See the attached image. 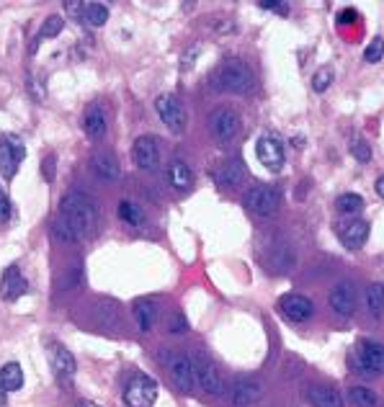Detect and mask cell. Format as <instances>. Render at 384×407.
<instances>
[{"instance_id": "obj_31", "label": "cell", "mask_w": 384, "mask_h": 407, "mask_svg": "<svg viewBox=\"0 0 384 407\" xmlns=\"http://www.w3.org/2000/svg\"><path fill=\"white\" fill-rule=\"evenodd\" d=\"M348 399H351L356 407H374L376 405V395L366 386H351L348 389Z\"/></svg>"}, {"instance_id": "obj_16", "label": "cell", "mask_w": 384, "mask_h": 407, "mask_svg": "<svg viewBox=\"0 0 384 407\" xmlns=\"http://www.w3.org/2000/svg\"><path fill=\"white\" fill-rule=\"evenodd\" d=\"M338 237H341L343 247L348 250H361L369 240V222L366 219H348L346 225L338 227Z\"/></svg>"}, {"instance_id": "obj_45", "label": "cell", "mask_w": 384, "mask_h": 407, "mask_svg": "<svg viewBox=\"0 0 384 407\" xmlns=\"http://www.w3.org/2000/svg\"><path fill=\"white\" fill-rule=\"evenodd\" d=\"M75 407H101V405H96V402H91V399H80Z\"/></svg>"}, {"instance_id": "obj_8", "label": "cell", "mask_w": 384, "mask_h": 407, "mask_svg": "<svg viewBox=\"0 0 384 407\" xmlns=\"http://www.w3.org/2000/svg\"><path fill=\"white\" fill-rule=\"evenodd\" d=\"M163 361L168 366V374H171L173 384L178 392H186V395H191L193 386H196V379H193V366H191V358L186 354H168L163 356Z\"/></svg>"}, {"instance_id": "obj_43", "label": "cell", "mask_w": 384, "mask_h": 407, "mask_svg": "<svg viewBox=\"0 0 384 407\" xmlns=\"http://www.w3.org/2000/svg\"><path fill=\"white\" fill-rule=\"evenodd\" d=\"M356 18H359V13L353 11V8H346V11L341 13V16H338V23H348V21H356Z\"/></svg>"}, {"instance_id": "obj_39", "label": "cell", "mask_w": 384, "mask_h": 407, "mask_svg": "<svg viewBox=\"0 0 384 407\" xmlns=\"http://www.w3.org/2000/svg\"><path fill=\"white\" fill-rule=\"evenodd\" d=\"M199 52H202V44H191V47L186 49V54H183V60H181V70H183V73H186V70H191V64L196 62Z\"/></svg>"}, {"instance_id": "obj_2", "label": "cell", "mask_w": 384, "mask_h": 407, "mask_svg": "<svg viewBox=\"0 0 384 407\" xmlns=\"http://www.w3.org/2000/svg\"><path fill=\"white\" fill-rule=\"evenodd\" d=\"M348 369L361 379H379L384 374V343L361 338L348 351Z\"/></svg>"}, {"instance_id": "obj_34", "label": "cell", "mask_w": 384, "mask_h": 407, "mask_svg": "<svg viewBox=\"0 0 384 407\" xmlns=\"http://www.w3.org/2000/svg\"><path fill=\"white\" fill-rule=\"evenodd\" d=\"M62 29H64L62 16H49V18L42 23V29H39V39H54V36L62 34Z\"/></svg>"}, {"instance_id": "obj_35", "label": "cell", "mask_w": 384, "mask_h": 407, "mask_svg": "<svg viewBox=\"0 0 384 407\" xmlns=\"http://www.w3.org/2000/svg\"><path fill=\"white\" fill-rule=\"evenodd\" d=\"M382 57H384V39L382 36H374L372 44H369L366 52H363V62L376 64V62H382Z\"/></svg>"}, {"instance_id": "obj_13", "label": "cell", "mask_w": 384, "mask_h": 407, "mask_svg": "<svg viewBox=\"0 0 384 407\" xmlns=\"http://www.w3.org/2000/svg\"><path fill=\"white\" fill-rule=\"evenodd\" d=\"M209 129H212L214 140L217 142H230L237 137L240 132V116H237L232 108H214L212 116H209Z\"/></svg>"}, {"instance_id": "obj_5", "label": "cell", "mask_w": 384, "mask_h": 407, "mask_svg": "<svg viewBox=\"0 0 384 407\" xmlns=\"http://www.w3.org/2000/svg\"><path fill=\"white\" fill-rule=\"evenodd\" d=\"M245 206L258 217H271L278 212L281 206V191L276 186H268V183H258L250 191L245 193Z\"/></svg>"}, {"instance_id": "obj_17", "label": "cell", "mask_w": 384, "mask_h": 407, "mask_svg": "<svg viewBox=\"0 0 384 407\" xmlns=\"http://www.w3.org/2000/svg\"><path fill=\"white\" fill-rule=\"evenodd\" d=\"M26 291H29V284L23 279L21 268L19 266L5 268L3 271V279H0V297H3V301H16Z\"/></svg>"}, {"instance_id": "obj_9", "label": "cell", "mask_w": 384, "mask_h": 407, "mask_svg": "<svg viewBox=\"0 0 384 407\" xmlns=\"http://www.w3.org/2000/svg\"><path fill=\"white\" fill-rule=\"evenodd\" d=\"M47 358H49V366H52V374L57 376V382L64 386H73L75 371H77V361L75 356L60 343H49L47 345Z\"/></svg>"}, {"instance_id": "obj_15", "label": "cell", "mask_w": 384, "mask_h": 407, "mask_svg": "<svg viewBox=\"0 0 384 407\" xmlns=\"http://www.w3.org/2000/svg\"><path fill=\"white\" fill-rule=\"evenodd\" d=\"M278 310L294 322H307L315 314V301L304 294H284L278 299Z\"/></svg>"}, {"instance_id": "obj_21", "label": "cell", "mask_w": 384, "mask_h": 407, "mask_svg": "<svg viewBox=\"0 0 384 407\" xmlns=\"http://www.w3.org/2000/svg\"><path fill=\"white\" fill-rule=\"evenodd\" d=\"M304 395H307L312 407H346L343 405V397L338 395V389H333V386L310 384Z\"/></svg>"}, {"instance_id": "obj_26", "label": "cell", "mask_w": 384, "mask_h": 407, "mask_svg": "<svg viewBox=\"0 0 384 407\" xmlns=\"http://www.w3.org/2000/svg\"><path fill=\"white\" fill-rule=\"evenodd\" d=\"M132 314H134V322H137L139 330H149L152 322H155V304L149 299H137L132 304Z\"/></svg>"}, {"instance_id": "obj_40", "label": "cell", "mask_w": 384, "mask_h": 407, "mask_svg": "<svg viewBox=\"0 0 384 407\" xmlns=\"http://www.w3.org/2000/svg\"><path fill=\"white\" fill-rule=\"evenodd\" d=\"M13 209H11V199H8V193L0 188V225H5L8 219H11Z\"/></svg>"}, {"instance_id": "obj_42", "label": "cell", "mask_w": 384, "mask_h": 407, "mask_svg": "<svg viewBox=\"0 0 384 407\" xmlns=\"http://www.w3.org/2000/svg\"><path fill=\"white\" fill-rule=\"evenodd\" d=\"M183 330H189V322H186L183 314H176L171 322V332H183Z\"/></svg>"}, {"instance_id": "obj_28", "label": "cell", "mask_w": 384, "mask_h": 407, "mask_svg": "<svg viewBox=\"0 0 384 407\" xmlns=\"http://www.w3.org/2000/svg\"><path fill=\"white\" fill-rule=\"evenodd\" d=\"M335 209H338V214H343V217H356L363 209V199L359 193H341V196L335 199Z\"/></svg>"}, {"instance_id": "obj_22", "label": "cell", "mask_w": 384, "mask_h": 407, "mask_svg": "<svg viewBox=\"0 0 384 407\" xmlns=\"http://www.w3.org/2000/svg\"><path fill=\"white\" fill-rule=\"evenodd\" d=\"M83 132L88 134V140H101L106 134V114L104 108L91 103L83 114Z\"/></svg>"}, {"instance_id": "obj_4", "label": "cell", "mask_w": 384, "mask_h": 407, "mask_svg": "<svg viewBox=\"0 0 384 407\" xmlns=\"http://www.w3.org/2000/svg\"><path fill=\"white\" fill-rule=\"evenodd\" d=\"M191 366H193V379H196V384L202 386L206 395L212 397H219L224 392V376L222 371L217 369L209 356H204L202 351H193L191 356Z\"/></svg>"}, {"instance_id": "obj_10", "label": "cell", "mask_w": 384, "mask_h": 407, "mask_svg": "<svg viewBox=\"0 0 384 407\" xmlns=\"http://www.w3.org/2000/svg\"><path fill=\"white\" fill-rule=\"evenodd\" d=\"M256 158L261 160L263 168H268L271 173H278L284 168V145L274 132H266L263 137H258L256 142Z\"/></svg>"}, {"instance_id": "obj_7", "label": "cell", "mask_w": 384, "mask_h": 407, "mask_svg": "<svg viewBox=\"0 0 384 407\" xmlns=\"http://www.w3.org/2000/svg\"><path fill=\"white\" fill-rule=\"evenodd\" d=\"M155 111L165 127L171 129L173 134H181L186 129V121H189V114H186V106L181 103V98L173 96V93H163L155 101Z\"/></svg>"}, {"instance_id": "obj_6", "label": "cell", "mask_w": 384, "mask_h": 407, "mask_svg": "<svg viewBox=\"0 0 384 407\" xmlns=\"http://www.w3.org/2000/svg\"><path fill=\"white\" fill-rule=\"evenodd\" d=\"M158 399V382L152 376L137 374L124 386V405L127 407H152Z\"/></svg>"}, {"instance_id": "obj_1", "label": "cell", "mask_w": 384, "mask_h": 407, "mask_svg": "<svg viewBox=\"0 0 384 407\" xmlns=\"http://www.w3.org/2000/svg\"><path fill=\"white\" fill-rule=\"evenodd\" d=\"M60 217L70 225V230L75 232V237H88L98 225V212L96 206L88 201L86 196L70 191L60 201Z\"/></svg>"}, {"instance_id": "obj_41", "label": "cell", "mask_w": 384, "mask_h": 407, "mask_svg": "<svg viewBox=\"0 0 384 407\" xmlns=\"http://www.w3.org/2000/svg\"><path fill=\"white\" fill-rule=\"evenodd\" d=\"M258 5H261L263 11H274V13H278V16H287V13H289L287 3H276V0H261Z\"/></svg>"}, {"instance_id": "obj_44", "label": "cell", "mask_w": 384, "mask_h": 407, "mask_svg": "<svg viewBox=\"0 0 384 407\" xmlns=\"http://www.w3.org/2000/svg\"><path fill=\"white\" fill-rule=\"evenodd\" d=\"M374 188H376V193H379V196L384 199V175H379V178H376V186H374Z\"/></svg>"}, {"instance_id": "obj_3", "label": "cell", "mask_w": 384, "mask_h": 407, "mask_svg": "<svg viewBox=\"0 0 384 407\" xmlns=\"http://www.w3.org/2000/svg\"><path fill=\"white\" fill-rule=\"evenodd\" d=\"M212 86L222 93H250L256 88V75L243 60H224L212 75Z\"/></svg>"}, {"instance_id": "obj_23", "label": "cell", "mask_w": 384, "mask_h": 407, "mask_svg": "<svg viewBox=\"0 0 384 407\" xmlns=\"http://www.w3.org/2000/svg\"><path fill=\"white\" fill-rule=\"evenodd\" d=\"M91 168H93V173H96V178H101V181H108L114 183L119 181V160L111 155V152H96L93 155V160H91Z\"/></svg>"}, {"instance_id": "obj_12", "label": "cell", "mask_w": 384, "mask_h": 407, "mask_svg": "<svg viewBox=\"0 0 384 407\" xmlns=\"http://www.w3.org/2000/svg\"><path fill=\"white\" fill-rule=\"evenodd\" d=\"M23 155H26V147L13 134H3L0 137V175L5 181H11L13 175H16Z\"/></svg>"}, {"instance_id": "obj_20", "label": "cell", "mask_w": 384, "mask_h": 407, "mask_svg": "<svg viewBox=\"0 0 384 407\" xmlns=\"http://www.w3.org/2000/svg\"><path fill=\"white\" fill-rule=\"evenodd\" d=\"M23 386V371H21V364H5L0 369V407H5V395H11V392H19Z\"/></svg>"}, {"instance_id": "obj_38", "label": "cell", "mask_w": 384, "mask_h": 407, "mask_svg": "<svg viewBox=\"0 0 384 407\" xmlns=\"http://www.w3.org/2000/svg\"><path fill=\"white\" fill-rule=\"evenodd\" d=\"M54 173H57V155H47L42 162V178L47 183H54Z\"/></svg>"}, {"instance_id": "obj_14", "label": "cell", "mask_w": 384, "mask_h": 407, "mask_svg": "<svg viewBox=\"0 0 384 407\" xmlns=\"http://www.w3.org/2000/svg\"><path fill=\"white\" fill-rule=\"evenodd\" d=\"M132 158H134V165L142 171H158L160 168V145L152 134H142L132 145Z\"/></svg>"}, {"instance_id": "obj_32", "label": "cell", "mask_w": 384, "mask_h": 407, "mask_svg": "<svg viewBox=\"0 0 384 407\" xmlns=\"http://www.w3.org/2000/svg\"><path fill=\"white\" fill-rule=\"evenodd\" d=\"M348 150H351V155L356 158L359 162H372V145L363 140V137H351V142H348Z\"/></svg>"}, {"instance_id": "obj_30", "label": "cell", "mask_w": 384, "mask_h": 407, "mask_svg": "<svg viewBox=\"0 0 384 407\" xmlns=\"http://www.w3.org/2000/svg\"><path fill=\"white\" fill-rule=\"evenodd\" d=\"M119 219L129 227H142L145 225V214L134 201H121L119 204Z\"/></svg>"}, {"instance_id": "obj_37", "label": "cell", "mask_w": 384, "mask_h": 407, "mask_svg": "<svg viewBox=\"0 0 384 407\" xmlns=\"http://www.w3.org/2000/svg\"><path fill=\"white\" fill-rule=\"evenodd\" d=\"M80 279H83V268H80V263L75 260L73 266H70V268H67V271L62 273V281H60V286H62V289H73V286H75V284H77Z\"/></svg>"}, {"instance_id": "obj_29", "label": "cell", "mask_w": 384, "mask_h": 407, "mask_svg": "<svg viewBox=\"0 0 384 407\" xmlns=\"http://www.w3.org/2000/svg\"><path fill=\"white\" fill-rule=\"evenodd\" d=\"M366 310L372 312L374 317H382L384 314V284H372L369 289H366Z\"/></svg>"}, {"instance_id": "obj_19", "label": "cell", "mask_w": 384, "mask_h": 407, "mask_svg": "<svg viewBox=\"0 0 384 407\" xmlns=\"http://www.w3.org/2000/svg\"><path fill=\"white\" fill-rule=\"evenodd\" d=\"M245 178H248V168L237 155L230 158V160H224V165L217 171V186L219 188H235L237 183H243Z\"/></svg>"}, {"instance_id": "obj_11", "label": "cell", "mask_w": 384, "mask_h": 407, "mask_svg": "<svg viewBox=\"0 0 384 407\" xmlns=\"http://www.w3.org/2000/svg\"><path fill=\"white\" fill-rule=\"evenodd\" d=\"M328 304H331V310L335 314L351 317L353 312H356V304H359V289H356V284L348 279L338 281L331 289V294H328Z\"/></svg>"}, {"instance_id": "obj_27", "label": "cell", "mask_w": 384, "mask_h": 407, "mask_svg": "<svg viewBox=\"0 0 384 407\" xmlns=\"http://www.w3.org/2000/svg\"><path fill=\"white\" fill-rule=\"evenodd\" d=\"M80 13H83V21L88 26H93V29H98V26H104L108 21V5H104V3H83Z\"/></svg>"}, {"instance_id": "obj_24", "label": "cell", "mask_w": 384, "mask_h": 407, "mask_svg": "<svg viewBox=\"0 0 384 407\" xmlns=\"http://www.w3.org/2000/svg\"><path fill=\"white\" fill-rule=\"evenodd\" d=\"M168 181L176 191H186L193 186V171L183 160H173L168 165Z\"/></svg>"}, {"instance_id": "obj_36", "label": "cell", "mask_w": 384, "mask_h": 407, "mask_svg": "<svg viewBox=\"0 0 384 407\" xmlns=\"http://www.w3.org/2000/svg\"><path fill=\"white\" fill-rule=\"evenodd\" d=\"M52 235L60 240V243H77V237H75V232L70 230V225L64 222L62 217H57L52 222Z\"/></svg>"}, {"instance_id": "obj_33", "label": "cell", "mask_w": 384, "mask_h": 407, "mask_svg": "<svg viewBox=\"0 0 384 407\" xmlns=\"http://www.w3.org/2000/svg\"><path fill=\"white\" fill-rule=\"evenodd\" d=\"M333 77H335V73H333L331 64H322L320 70L315 73V77H312V88H315V93H325V90L331 88Z\"/></svg>"}, {"instance_id": "obj_18", "label": "cell", "mask_w": 384, "mask_h": 407, "mask_svg": "<svg viewBox=\"0 0 384 407\" xmlns=\"http://www.w3.org/2000/svg\"><path fill=\"white\" fill-rule=\"evenodd\" d=\"M261 397H263V386L256 379H237L232 384V392H230V399H232L235 407L256 405Z\"/></svg>"}, {"instance_id": "obj_25", "label": "cell", "mask_w": 384, "mask_h": 407, "mask_svg": "<svg viewBox=\"0 0 384 407\" xmlns=\"http://www.w3.org/2000/svg\"><path fill=\"white\" fill-rule=\"evenodd\" d=\"M266 268L274 271V273H287L294 268V253L289 247H278V250H271L266 258Z\"/></svg>"}]
</instances>
